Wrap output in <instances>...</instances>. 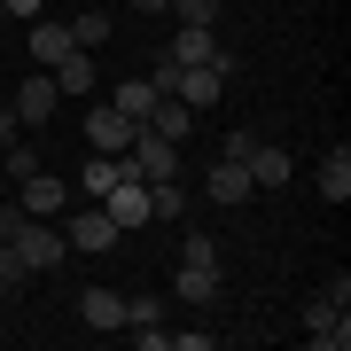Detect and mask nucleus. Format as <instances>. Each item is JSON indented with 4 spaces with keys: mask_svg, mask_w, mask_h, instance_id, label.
Returning a JSON list of instances; mask_svg holds the SVG:
<instances>
[{
    "mask_svg": "<svg viewBox=\"0 0 351 351\" xmlns=\"http://www.w3.org/2000/svg\"><path fill=\"white\" fill-rule=\"evenodd\" d=\"M172 297H180V304H211V297H219V250H211V234H188V242H180Z\"/></svg>",
    "mask_w": 351,
    "mask_h": 351,
    "instance_id": "1",
    "label": "nucleus"
},
{
    "mask_svg": "<svg viewBox=\"0 0 351 351\" xmlns=\"http://www.w3.org/2000/svg\"><path fill=\"white\" fill-rule=\"evenodd\" d=\"M8 242H16V258H24L32 274H55V265L71 258V242L55 234V219H32V211L16 219V234H8Z\"/></svg>",
    "mask_w": 351,
    "mask_h": 351,
    "instance_id": "2",
    "label": "nucleus"
},
{
    "mask_svg": "<svg viewBox=\"0 0 351 351\" xmlns=\"http://www.w3.org/2000/svg\"><path fill=\"white\" fill-rule=\"evenodd\" d=\"M125 172H133V180H180V141H164V133L141 125L133 149H125Z\"/></svg>",
    "mask_w": 351,
    "mask_h": 351,
    "instance_id": "3",
    "label": "nucleus"
},
{
    "mask_svg": "<svg viewBox=\"0 0 351 351\" xmlns=\"http://www.w3.org/2000/svg\"><path fill=\"white\" fill-rule=\"evenodd\" d=\"M55 101H63V94H55V78H47V71H24V86L8 94V110H16V125L32 133V125H47V117H55Z\"/></svg>",
    "mask_w": 351,
    "mask_h": 351,
    "instance_id": "4",
    "label": "nucleus"
},
{
    "mask_svg": "<svg viewBox=\"0 0 351 351\" xmlns=\"http://www.w3.org/2000/svg\"><path fill=\"white\" fill-rule=\"evenodd\" d=\"M133 133H141V125H133L125 110H110V101H101V110H86V149H101V156H125V149H133Z\"/></svg>",
    "mask_w": 351,
    "mask_h": 351,
    "instance_id": "5",
    "label": "nucleus"
},
{
    "mask_svg": "<svg viewBox=\"0 0 351 351\" xmlns=\"http://www.w3.org/2000/svg\"><path fill=\"white\" fill-rule=\"evenodd\" d=\"M63 242L94 258V250H110V242H117V219L101 211V203H78V211H71V226H63Z\"/></svg>",
    "mask_w": 351,
    "mask_h": 351,
    "instance_id": "6",
    "label": "nucleus"
},
{
    "mask_svg": "<svg viewBox=\"0 0 351 351\" xmlns=\"http://www.w3.org/2000/svg\"><path fill=\"white\" fill-rule=\"evenodd\" d=\"M304 336H313V351H343L351 343V313L328 304V297H313V304H304Z\"/></svg>",
    "mask_w": 351,
    "mask_h": 351,
    "instance_id": "7",
    "label": "nucleus"
},
{
    "mask_svg": "<svg viewBox=\"0 0 351 351\" xmlns=\"http://www.w3.org/2000/svg\"><path fill=\"white\" fill-rule=\"evenodd\" d=\"M16 188H24V195H16V203H24L32 219H63V211H71V188H63V180L47 172V164H39L32 180H16Z\"/></svg>",
    "mask_w": 351,
    "mask_h": 351,
    "instance_id": "8",
    "label": "nucleus"
},
{
    "mask_svg": "<svg viewBox=\"0 0 351 351\" xmlns=\"http://www.w3.org/2000/svg\"><path fill=\"white\" fill-rule=\"evenodd\" d=\"M101 211L117 219V234H133V226H149V180H133V172H125V180H117L110 195H101Z\"/></svg>",
    "mask_w": 351,
    "mask_h": 351,
    "instance_id": "9",
    "label": "nucleus"
},
{
    "mask_svg": "<svg viewBox=\"0 0 351 351\" xmlns=\"http://www.w3.org/2000/svg\"><path fill=\"white\" fill-rule=\"evenodd\" d=\"M125 336L141 343V351H164V297H125Z\"/></svg>",
    "mask_w": 351,
    "mask_h": 351,
    "instance_id": "10",
    "label": "nucleus"
},
{
    "mask_svg": "<svg viewBox=\"0 0 351 351\" xmlns=\"http://www.w3.org/2000/svg\"><path fill=\"white\" fill-rule=\"evenodd\" d=\"M242 172H250V188H265V195H281V188H289V172H297V164H289V149H274V141H258V149H250V164H242Z\"/></svg>",
    "mask_w": 351,
    "mask_h": 351,
    "instance_id": "11",
    "label": "nucleus"
},
{
    "mask_svg": "<svg viewBox=\"0 0 351 351\" xmlns=\"http://www.w3.org/2000/svg\"><path fill=\"white\" fill-rule=\"evenodd\" d=\"M117 180H125V156H101V149H86V164H78V195L86 203H101L117 188Z\"/></svg>",
    "mask_w": 351,
    "mask_h": 351,
    "instance_id": "12",
    "label": "nucleus"
},
{
    "mask_svg": "<svg viewBox=\"0 0 351 351\" xmlns=\"http://www.w3.org/2000/svg\"><path fill=\"white\" fill-rule=\"evenodd\" d=\"M47 78H55V94H94V47H71L63 63H47Z\"/></svg>",
    "mask_w": 351,
    "mask_h": 351,
    "instance_id": "13",
    "label": "nucleus"
},
{
    "mask_svg": "<svg viewBox=\"0 0 351 351\" xmlns=\"http://www.w3.org/2000/svg\"><path fill=\"white\" fill-rule=\"evenodd\" d=\"M78 320H86L94 336H110V328H125V297H117V289H86V297H78Z\"/></svg>",
    "mask_w": 351,
    "mask_h": 351,
    "instance_id": "14",
    "label": "nucleus"
},
{
    "mask_svg": "<svg viewBox=\"0 0 351 351\" xmlns=\"http://www.w3.org/2000/svg\"><path fill=\"white\" fill-rule=\"evenodd\" d=\"M141 125H149V133H164V141H188V133H195V110H188L180 94H156V110L141 117Z\"/></svg>",
    "mask_w": 351,
    "mask_h": 351,
    "instance_id": "15",
    "label": "nucleus"
},
{
    "mask_svg": "<svg viewBox=\"0 0 351 351\" xmlns=\"http://www.w3.org/2000/svg\"><path fill=\"white\" fill-rule=\"evenodd\" d=\"M250 195H258L250 172H242L234 156H219V164H211V203H219V211H234V203H250Z\"/></svg>",
    "mask_w": 351,
    "mask_h": 351,
    "instance_id": "16",
    "label": "nucleus"
},
{
    "mask_svg": "<svg viewBox=\"0 0 351 351\" xmlns=\"http://www.w3.org/2000/svg\"><path fill=\"white\" fill-rule=\"evenodd\" d=\"M164 55H172V63H219V39H211V24H180Z\"/></svg>",
    "mask_w": 351,
    "mask_h": 351,
    "instance_id": "17",
    "label": "nucleus"
},
{
    "mask_svg": "<svg viewBox=\"0 0 351 351\" xmlns=\"http://www.w3.org/2000/svg\"><path fill=\"white\" fill-rule=\"evenodd\" d=\"M320 195L328 203H351V149H343V141H328V156H320Z\"/></svg>",
    "mask_w": 351,
    "mask_h": 351,
    "instance_id": "18",
    "label": "nucleus"
},
{
    "mask_svg": "<svg viewBox=\"0 0 351 351\" xmlns=\"http://www.w3.org/2000/svg\"><path fill=\"white\" fill-rule=\"evenodd\" d=\"M71 47H78L71 24H32V63H39V71H47V63H63Z\"/></svg>",
    "mask_w": 351,
    "mask_h": 351,
    "instance_id": "19",
    "label": "nucleus"
},
{
    "mask_svg": "<svg viewBox=\"0 0 351 351\" xmlns=\"http://www.w3.org/2000/svg\"><path fill=\"white\" fill-rule=\"evenodd\" d=\"M110 110H125L133 125H141V117L156 110V86H149V78H117V94H110Z\"/></svg>",
    "mask_w": 351,
    "mask_h": 351,
    "instance_id": "20",
    "label": "nucleus"
},
{
    "mask_svg": "<svg viewBox=\"0 0 351 351\" xmlns=\"http://www.w3.org/2000/svg\"><path fill=\"white\" fill-rule=\"evenodd\" d=\"M149 219H188V188L180 180H149Z\"/></svg>",
    "mask_w": 351,
    "mask_h": 351,
    "instance_id": "21",
    "label": "nucleus"
},
{
    "mask_svg": "<svg viewBox=\"0 0 351 351\" xmlns=\"http://www.w3.org/2000/svg\"><path fill=\"white\" fill-rule=\"evenodd\" d=\"M0 164H8V180H32V172H39V141H8Z\"/></svg>",
    "mask_w": 351,
    "mask_h": 351,
    "instance_id": "22",
    "label": "nucleus"
},
{
    "mask_svg": "<svg viewBox=\"0 0 351 351\" xmlns=\"http://www.w3.org/2000/svg\"><path fill=\"white\" fill-rule=\"evenodd\" d=\"M24 281H32V265L16 258V242H0V297H16Z\"/></svg>",
    "mask_w": 351,
    "mask_h": 351,
    "instance_id": "23",
    "label": "nucleus"
},
{
    "mask_svg": "<svg viewBox=\"0 0 351 351\" xmlns=\"http://www.w3.org/2000/svg\"><path fill=\"white\" fill-rule=\"evenodd\" d=\"M71 39H78V47H101V39H110V16H101V8L71 16Z\"/></svg>",
    "mask_w": 351,
    "mask_h": 351,
    "instance_id": "24",
    "label": "nucleus"
},
{
    "mask_svg": "<svg viewBox=\"0 0 351 351\" xmlns=\"http://www.w3.org/2000/svg\"><path fill=\"white\" fill-rule=\"evenodd\" d=\"M172 16H180V24H211L219 0H172Z\"/></svg>",
    "mask_w": 351,
    "mask_h": 351,
    "instance_id": "25",
    "label": "nucleus"
},
{
    "mask_svg": "<svg viewBox=\"0 0 351 351\" xmlns=\"http://www.w3.org/2000/svg\"><path fill=\"white\" fill-rule=\"evenodd\" d=\"M250 149H258V133H226L219 141V156H234V164H250Z\"/></svg>",
    "mask_w": 351,
    "mask_h": 351,
    "instance_id": "26",
    "label": "nucleus"
},
{
    "mask_svg": "<svg viewBox=\"0 0 351 351\" xmlns=\"http://www.w3.org/2000/svg\"><path fill=\"white\" fill-rule=\"evenodd\" d=\"M16 133H24V125H16V110H8V101H0V149H8Z\"/></svg>",
    "mask_w": 351,
    "mask_h": 351,
    "instance_id": "27",
    "label": "nucleus"
},
{
    "mask_svg": "<svg viewBox=\"0 0 351 351\" xmlns=\"http://www.w3.org/2000/svg\"><path fill=\"white\" fill-rule=\"evenodd\" d=\"M0 8H8V16H39L47 0H0Z\"/></svg>",
    "mask_w": 351,
    "mask_h": 351,
    "instance_id": "28",
    "label": "nucleus"
},
{
    "mask_svg": "<svg viewBox=\"0 0 351 351\" xmlns=\"http://www.w3.org/2000/svg\"><path fill=\"white\" fill-rule=\"evenodd\" d=\"M133 16H172V0H133Z\"/></svg>",
    "mask_w": 351,
    "mask_h": 351,
    "instance_id": "29",
    "label": "nucleus"
},
{
    "mask_svg": "<svg viewBox=\"0 0 351 351\" xmlns=\"http://www.w3.org/2000/svg\"><path fill=\"white\" fill-rule=\"evenodd\" d=\"M0 24H8V8H0Z\"/></svg>",
    "mask_w": 351,
    "mask_h": 351,
    "instance_id": "30",
    "label": "nucleus"
}]
</instances>
